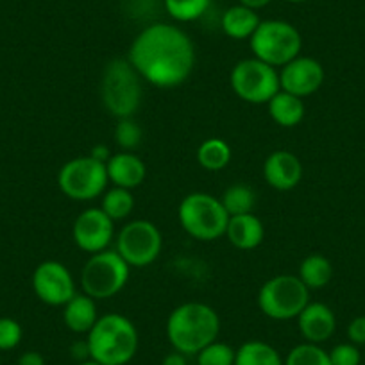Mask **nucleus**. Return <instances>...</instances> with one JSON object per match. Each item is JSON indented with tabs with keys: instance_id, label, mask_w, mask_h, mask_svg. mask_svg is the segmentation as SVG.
I'll return each instance as SVG.
<instances>
[{
	"instance_id": "nucleus-1",
	"label": "nucleus",
	"mask_w": 365,
	"mask_h": 365,
	"mask_svg": "<svg viewBox=\"0 0 365 365\" xmlns=\"http://www.w3.org/2000/svg\"><path fill=\"white\" fill-rule=\"evenodd\" d=\"M128 61L153 86H181L195 66L194 41L178 26L153 24L136 34Z\"/></svg>"
},
{
	"instance_id": "nucleus-2",
	"label": "nucleus",
	"mask_w": 365,
	"mask_h": 365,
	"mask_svg": "<svg viewBox=\"0 0 365 365\" xmlns=\"http://www.w3.org/2000/svg\"><path fill=\"white\" fill-rule=\"evenodd\" d=\"M220 333V317L210 304L182 303L167 319V339L174 351L197 354L208 344L215 342Z\"/></svg>"
},
{
	"instance_id": "nucleus-3",
	"label": "nucleus",
	"mask_w": 365,
	"mask_h": 365,
	"mask_svg": "<svg viewBox=\"0 0 365 365\" xmlns=\"http://www.w3.org/2000/svg\"><path fill=\"white\" fill-rule=\"evenodd\" d=\"M90 360L101 365H125L136 356L140 346L138 329L131 319L122 314L99 317L88 333Z\"/></svg>"
},
{
	"instance_id": "nucleus-4",
	"label": "nucleus",
	"mask_w": 365,
	"mask_h": 365,
	"mask_svg": "<svg viewBox=\"0 0 365 365\" xmlns=\"http://www.w3.org/2000/svg\"><path fill=\"white\" fill-rule=\"evenodd\" d=\"M142 77L128 59H113L106 65L101 81V97L108 113L131 118L142 103Z\"/></svg>"
},
{
	"instance_id": "nucleus-5",
	"label": "nucleus",
	"mask_w": 365,
	"mask_h": 365,
	"mask_svg": "<svg viewBox=\"0 0 365 365\" xmlns=\"http://www.w3.org/2000/svg\"><path fill=\"white\" fill-rule=\"evenodd\" d=\"M178 219L182 230L201 242L222 238L230 222V215L220 199L205 192H194L182 199L178 208Z\"/></svg>"
},
{
	"instance_id": "nucleus-6",
	"label": "nucleus",
	"mask_w": 365,
	"mask_h": 365,
	"mask_svg": "<svg viewBox=\"0 0 365 365\" xmlns=\"http://www.w3.org/2000/svg\"><path fill=\"white\" fill-rule=\"evenodd\" d=\"M249 45L259 61L282 68L287 63L301 56L303 38L297 27L285 20H265L259 22L258 29L249 38Z\"/></svg>"
},
{
	"instance_id": "nucleus-7",
	"label": "nucleus",
	"mask_w": 365,
	"mask_h": 365,
	"mask_svg": "<svg viewBox=\"0 0 365 365\" xmlns=\"http://www.w3.org/2000/svg\"><path fill=\"white\" fill-rule=\"evenodd\" d=\"M310 303V290L299 276L279 274L267 279L258 292V307L265 317L274 321H290Z\"/></svg>"
},
{
	"instance_id": "nucleus-8",
	"label": "nucleus",
	"mask_w": 365,
	"mask_h": 365,
	"mask_svg": "<svg viewBox=\"0 0 365 365\" xmlns=\"http://www.w3.org/2000/svg\"><path fill=\"white\" fill-rule=\"evenodd\" d=\"M129 270L131 267L117 251L106 249L97 255H91L81 272L83 294L93 297L96 301L117 296L128 285Z\"/></svg>"
},
{
	"instance_id": "nucleus-9",
	"label": "nucleus",
	"mask_w": 365,
	"mask_h": 365,
	"mask_svg": "<svg viewBox=\"0 0 365 365\" xmlns=\"http://www.w3.org/2000/svg\"><path fill=\"white\" fill-rule=\"evenodd\" d=\"M108 170L106 163L96 158L81 156L66 161L58 174V187L72 201H93L106 192Z\"/></svg>"
},
{
	"instance_id": "nucleus-10",
	"label": "nucleus",
	"mask_w": 365,
	"mask_h": 365,
	"mask_svg": "<svg viewBox=\"0 0 365 365\" xmlns=\"http://www.w3.org/2000/svg\"><path fill=\"white\" fill-rule=\"evenodd\" d=\"M230 83L235 96L249 104H267L282 90L278 70L258 58L238 61L231 70Z\"/></svg>"
},
{
	"instance_id": "nucleus-11",
	"label": "nucleus",
	"mask_w": 365,
	"mask_h": 365,
	"mask_svg": "<svg viewBox=\"0 0 365 365\" xmlns=\"http://www.w3.org/2000/svg\"><path fill=\"white\" fill-rule=\"evenodd\" d=\"M163 249V237L158 226L150 220L138 219L125 224L117 235L115 251L125 259L129 267L150 265L158 259Z\"/></svg>"
},
{
	"instance_id": "nucleus-12",
	"label": "nucleus",
	"mask_w": 365,
	"mask_h": 365,
	"mask_svg": "<svg viewBox=\"0 0 365 365\" xmlns=\"http://www.w3.org/2000/svg\"><path fill=\"white\" fill-rule=\"evenodd\" d=\"M33 290L38 299L48 307H65L77 294L70 270L54 259H47L34 269Z\"/></svg>"
},
{
	"instance_id": "nucleus-13",
	"label": "nucleus",
	"mask_w": 365,
	"mask_h": 365,
	"mask_svg": "<svg viewBox=\"0 0 365 365\" xmlns=\"http://www.w3.org/2000/svg\"><path fill=\"white\" fill-rule=\"evenodd\" d=\"M72 237L77 247L90 255L106 251L115 237V222L101 208H88L73 222Z\"/></svg>"
},
{
	"instance_id": "nucleus-14",
	"label": "nucleus",
	"mask_w": 365,
	"mask_h": 365,
	"mask_svg": "<svg viewBox=\"0 0 365 365\" xmlns=\"http://www.w3.org/2000/svg\"><path fill=\"white\" fill-rule=\"evenodd\" d=\"M324 66L314 58L297 56L279 70V86L287 93L299 97H310L324 83Z\"/></svg>"
},
{
	"instance_id": "nucleus-15",
	"label": "nucleus",
	"mask_w": 365,
	"mask_h": 365,
	"mask_svg": "<svg viewBox=\"0 0 365 365\" xmlns=\"http://www.w3.org/2000/svg\"><path fill=\"white\" fill-rule=\"evenodd\" d=\"M263 179L274 190L289 192L303 179V163L290 150H274L263 161Z\"/></svg>"
},
{
	"instance_id": "nucleus-16",
	"label": "nucleus",
	"mask_w": 365,
	"mask_h": 365,
	"mask_svg": "<svg viewBox=\"0 0 365 365\" xmlns=\"http://www.w3.org/2000/svg\"><path fill=\"white\" fill-rule=\"evenodd\" d=\"M297 326L307 342L321 346L335 333L336 317L328 304L308 303L304 310L297 315Z\"/></svg>"
},
{
	"instance_id": "nucleus-17",
	"label": "nucleus",
	"mask_w": 365,
	"mask_h": 365,
	"mask_svg": "<svg viewBox=\"0 0 365 365\" xmlns=\"http://www.w3.org/2000/svg\"><path fill=\"white\" fill-rule=\"evenodd\" d=\"M106 170L108 179L110 182H113V187L128 188V190L140 187L147 175V168L142 158L136 156L135 153H125V150L113 154L108 160Z\"/></svg>"
},
{
	"instance_id": "nucleus-18",
	"label": "nucleus",
	"mask_w": 365,
	"mask_h": 365,
	"mask_svg": "<svg viewBox=\"0 0 365 365\" xmlns=\"http://www.w3.org/2000/svg\"><path fill=\"white\" fill-rule=\"evenodd\" d=\"M226 237L233 247L240 249V251H251V249H256L263 242L265 227H263V222L255 213L235 215L230 217Z\"/></svg>"
},
{
	"instance_id": "nucleus-19",
	"label": "nucleus",
	"mask_w": 365,
	"mask_h": 365,
	"mask_svg": "<svg viewBox=\"0 0 365 365\" xmlns=\"http://www.w3.org/2000/svg\"><path fill=\"white\" fill-rule=\"evenodd\" d=\"M99 321L97 301L86 294H76L63 307V322L73 333H90V329Z\"/></svg>"
},
{
	"instance_id": "nucleus-20",
	"label": "nucleus",
	"mask_w": 365,
	"mask_h": 365,
	"mask_svg": "<svg viewBox=\"0 0 365 365\" xmlns=\"http://www.w3.org/2000/svg\"><path fill=\"white\" fill-rule=\"evenodd\" d=\"M269 115L274 122L282 128H296L304 118V103L299 97L279 90L272 99L267 103Z\"/></svg>"
},
{
	"instance_id": "nucleus-21",
	"label": "nucleus",
	"mask_w": 365,
	"mask_h": 365,
	"mask_svg": "<svg viewBox=\"0 0 365 365\" xmlns=\"http://www.w3.org/2000/svg\"><path fill=\"white\" fill-rule=\"evenodd\" d=\"M259 16L255 9L237 4L222 15V31L231 40H249L259 26Z\"/></svg>"
},
{
	"instance_id": "nucleus-22",
	"label": "nucleus",
	"mask_w": 365,
	"mask_h": 365,
	"mask_svg": "<svg viewBox=\"0 0 365 365\" xmlns=\"http://www.w3.org/2000/svg\"><path fill=\"white\" fill-rule=\"evenodd\" d=\"M279 351L263 340H247L235 354V365H283Z\"/></svg>"
},
{
	"instance_id": "nucleus-23",
	"label": "nucleus",
	"mask_w": 365,
	"mask_h": 365,
	"mask_svg": "<svg viewBox=\"0 0 365 365\" xmlns=\"http://www.w3.org/2000/svg\"><path fill=\"white\" fill-rule=\"evenodd\" d=\"M299 279L307 285L308 290L324 289L333 276V265L326 256L314 252L308 255L299 265Z\"/></svg>"
},
{
	"instance_id": "nucleus-24",
	"label": "nucleus",
	"mask_w": 365,
	"mask_h": 365,
	"mask_svg": "<svg viewBox=\"0 0 365 365\" xmlns=\"http://www.w3.org/2000/svg\"><path fill=\"white\" fill-rule=\"evenodd\" d=\"M231 161V147L222 138H208L199 145L197 163L205 170L219 172Z\"/></svg>"
},
{
	"instance_id": "nucleus-25",
	"label": "nucleus",
	"mask_w": 365,
	"mask_h": 365,
	"mask_svg": "<svg viewBox=\"0 0 365 365\" xmlns=\"http://www.w3.org/2000/svg\"><path fill=\"white\" fill-rule=\"evenodd\" d=\"M101 210L110 217L113 222L117 220L128 219L135 210V197L131 190L120 187H113L111 190H106L101 202Z\"/></svg>"
},
{
	"instance_id": "nucleus-26",
	"label": "nucleus",
	"mask_w": 365,
	"mask_h": 365,
	"mask_svg": "<svg viewBox=\"0 0 365 365\" xmlns=\"http://www.w3.org/2000/svg\"><path fill=\"white\" fill-rule=\"evenodd\" d=\"M220 202H222L230 217L244 215V213H252V208L256 205V194L247 185L237 182V185H231L224 190Z\"/></svg>"
},
{
	"instance_id": "nucleus-27",
	"label": "nucleus",
	"mask_w": 365,
	"mask_h": 365,
	"mask_svg": "<svg viewBox=\"0 0 365 365\" xmlns=\"http://www.w3.org/2000/svg\"><path fill=\"white\" fill-rule=\"evenodd\" d=\"M283 365H331V360L328 351L322 349L319 344L303 342L290 349Z\"/></svg>"
},
{
	"instance_id": "nucleus-28",
	"label": "nucleus",
	"mask_w": 365,
	"mask_h": 365,
	"mask_svg": "<svg viewBox=\"0 0 365 365\" xmlns=\"http://www.w3.org/2000/svg\"><path fill=\"white\" fill-rule=\"evenodd\" d=\"M210 8V0H165V9L175 22H194Z\"/></svg>"
},
{
	"instance_id": "nucleus-29",
	"label": "nucleus",
	"mask_w": 365,
	"mask_h": 365,
	"mask_svg": "<svg viewBox=\"0 0 365 365\" xmlns=\"http://www.w3.org/2000/svg\"><path fill=\"white\" fill-rule=\"evenodd\" d=\"M235 354L237 351L230 344L215 340L199 351L195 356H197V365H235Z\"/></svg>"
},
{
	"instance_id": "nucleus-30",
	"label": "nucleus",
	"mask_w": 365,
	"mask_h": 365,
	"mask_svg": "<svg viewBox=\"0 0 365 365\" xmlns=\"http://www.w3.org/2000/svg\"><path fill=\"white\" fill-rule=\"evenodd\" d=\"M142 128L131 118H120L115 128V140L125 153H133L142 143Z\"/></svg>"
},
{
	"instance_id": "nucleus-31",
	"label": "nucleus",
	"mask_w": 365,
	"mask_h": 365,
	"mask_svg": "<svg viewBox=\"0 0 365 365\" xmlns=\"http://www.w3.org/2000/svg\"><path fill=\"white\" fill-rule=\"evenodd\" d=\"M22 326L11 317H0V351H11L22 342Z\"/></svg>"
},
{
	"instance_id": "nucleus-32",
	"label": "nucleus",
	"mask_w": 365,
	"mask_h": 365,
	"mask_svg": "<svg viewBox=\"0 0 365 365\" xmlns=\"http://www.w3.org/2000/svg\"><path fill=\"white\" fill-rule=\"evenodd\" d=\"M329 360L331 365H360L361 353L354 344H339L329 351Z\"/></svg>"
},
{
	"instance_id": "nucleus-33",
	"label": "nucleus",
	"mask_w": 365,
	"mask_h": 365,
	"mask_svg": "<svg viewBox=\"0 0 365 365\" xmlns=\"http://www.w3.org/2000/svg\"><path fill=\"white\" fill-rule=\"evenodd\" d=\"M347 339L354 346H365V315L354 317L347 326Z\"/></svg>"
},
{
	"instance_id": "nucleus-34",
	"label": "nucleus",
	"mask_w": 365,
	"mask_h": 365,
	"mask_svg": "<svg viewBox=\"0 0 365 365\" xmlns=\"http://www.w3.org/2000/svg\"><path fill=\"white\" fill-rule=\"evenodd\" d=\"M19 365H45V358L38 351H27L19 358Z\"/></svg>"
},
{
	"instance_id": "nucleus-35",
	"label": "nucleus",
	"mask_w": 365,
	"mask_h": 365,
	"mask_svg": "<svg viewBox=\"0 0 365 365\" xmlns=\"http://www.w3.org/2000/svg\"><path fill=\"white\" fill-rule=\"evenodd\" d=\"M72 354L76 360L84 361V360H90V347H88L86 340H79L72 346Z\"/></svg>"
},
{
	"instance_id": "nucleus-36",
	"label": "nucleus",
	"mask_w": 365,
	"mask_h": 365,
	"mask_svg": "<svg viewBox=\"0 0 365 365\" xmlns=\"http://www.w3.org/2000/svg\"><path fill=\"white\" fill-rule=\"evenodd\" d=\"M91 158H96L97 161H101V163H108V160H110L113 154H111L110 147L104 145V143H99V145H96L93 149H91L90 153Z\"/></svg>"
},
{
	"instance_id": "nucleus-37",
	"label": "nucleus",
	"mask_w": 365,
	"mask_h": 365,
	"mask_svg": "<svg viewBox=\"0 0 365 365\" xmlns=\"http://www.w3.org/2000/svg\"><path fill=\"white\" fill-rule=\"evenodd\" d=\"M161 365H188L187 354H182V353H178V351H174V353L167 354V356L163 358Z\"/></svg>"
},
{
	"instance_id": "nucleus-38",
	"label": "nucleus",
	"mask_w": 365,
	"mask_h": 365,
	"mask_svg": "<svg viewBox=\"0 0 365 365\" xmlns=\"http://www.w3.org/2000/svg\"><path fill=\"white\" fill-rule=\"evenodd\" d=\"M270 2H272V0H238V4L245 6V8L249 9H255V11L265 8V6H269Z\"/></svg>"
},
{
	"instance_id": "nucleus-39",
	"label": "nucleus",
	"mask_w": 365,
	"mask_h": 365,
	"mask_svg": "<svg viewBox=\"0 0 365 365\" xmlns=\"http://www.w3.org/2000/svg\"><path fill=\"white\" fill-rule=\"evenodd\" d=\"M77 365H101V364H99V361H96V360H84V361H79Z\"/></svg>"
},
{
	"instance_id": "nucleus-40",
	"label": "nucleus",
	"mask_w": 365,
	"mask_h": 365,
	"mask_svg": "<svg viewBox=\"0 0 365 365\" xmlns=\"http://www.w3.org/2000/svg\"><path fill=\"white\" fill-rule=\"evenodd\" d=\"M287 2H292V4H301V2H308V0H287Z\"/></svg>"
}]
</instances>
